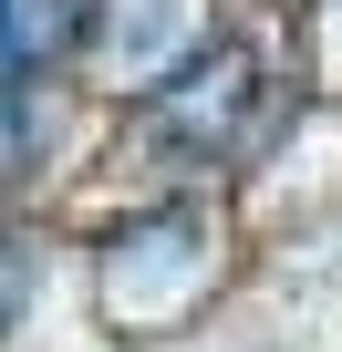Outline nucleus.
<instances>
[{
  "mask_svg": "<svg viewBox=\"0 0 342 352\" xmlns=\"http://www.w3.org/2000/svg\"><path fill=\"white\" fill-rule=\"evenodd\" d=\"M259 114V52L249 42H208L177 83H156V124L166 145H187V155H228Z\"/></svg>",
  "mask_w": 342,
  "mask_h": 352,
  "instance_id": "obj_1",
  "label": "nucleus"
},
{
  "mask_svg": "<svg viewBox=\"0 0 342 352\" xmlns=\"http://www.w3.org/2000/svg\"><path fill=\"white\" fill-rule=\"evenodd\" d=\"M63 0H0V63H42L52 42H63Z\"/></svg>",
  "mask_w": 342,
  "mask_h": 352,
  "instance_id": "obj_2",
  "label": "nucleus"
},
{
  "mask_svg": "<svg viewBox=\"0 0 342 352\" xmlns=\"http://www.w3.org/2000/svg\"><path fill=\"white\" fill-rule=\"evenodd\" d=\"M32 166V114H21V94H0V187Z\"/></svg>",
  "mask_w": 342,
  "mask_h": 352,
  "instance_id": "obj_3",
  "label": "nucleus"
}]
</instances>
